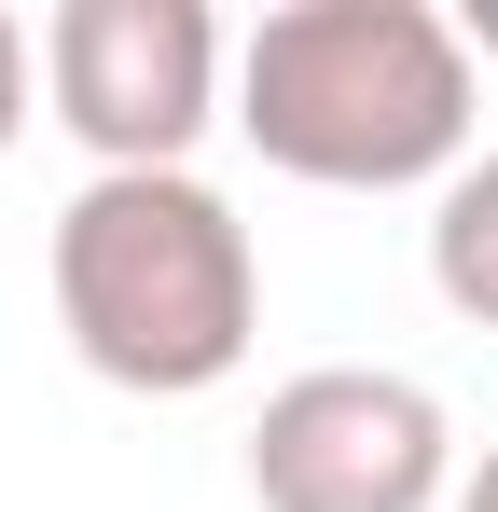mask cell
<instances>
[{
	"instance_id": "52a82bcc",
	"label": "cell",
	"mask_w": 498,
	"mask_h": 512,
	"mask_svg": "<svg viewBox=\"0 0 498 512\" xmlns=\"http://www.w3.org/2000/svg\"><path fill=\"white\" fill-rule=\"evenodd\" d=\"M457 512H498V443H485V471H471V485H457Z\"/></svg>"
},
{
	"instance_id": "3957f363",
	"label": "cell",
	"mask_w": 498,
	"mask_h": 512,
	"mask_svg": "<svg viewBox=\"0 0 498 512\" xmlns=\"http://www.w3.org/2000/svg\"><path fill=\"white\" fill-rule=\"evenodd\" d=\"M42 97L83 139V167H194L222 125V14L208 0H56L42 14Z\"/></svg>"
},
{
	"instance_id": "277c9868",
	"label": "cell",
	"mask_w": 498,
	"mask_h": 512,
	"mask_svg": "<svg viewBox=\"0 0 498 512\" xmlns=\"http://www.w3.org/2000/svg\"><path fill=\"white\" fill-rule=\"evenodd\" d=\"M249 499L263 512H443L457 499V429L388 360H319V374L263 388Z\"/></svg>"
},
{
	"instance_id": "7a4b0ae2",
	"label": "cell",
	"mask_w": 498,
	"mask_h": 512,
	"mask_svg": "<svg viewBox=\"0 0 498 512\" xmlns=\"http://www.w3.org/2000/svg\"><path fill=\"white\" fill-rule=\"evenodd\" d=\"M56 333L97 388H139V402H194L222 388L263 333V263L249 222L208 194L194 167H125L83 180L56 208Z\"/></svg>"
},
{
	"instance_id": "6da1fadb",
	"label": "cell",
	"mask_w": 498,
	"mask_h": 512,
	"mask_svg": "<svg viewBox=\"0 0 498 512\" xmlns=\"http://www.w3.org/2000/svg\"><path fill=\"white\" fill-rule=\"evenodd\" d=\"M471 28L429 0H277L236 42V139L319 194H415L471 167Z\"/></svg>"
},
{
	"instance_id": "5b68a950",
	"label": "cell",
	"mask_w": 498,
	"mask_h": 512,
	"mask_svg": "<svg viewBox=\"0 0 498 512\" xmlns=\"http://www.w3.org/2000/svg\"><path fill=\"white\" fill-rule=\"evenodd\" d=\"M429 291L471 333H498V153H471L443 180V208H429Z\"/></svg>"
},
{
	"instance_id": "8992f818",
	"label": "cell",
	"mask_w": 498,
	"mask_h": 512,
	"mask_svg": "<svg viewBox=\"0 0 498 512\" xmlns=\"http://www.w3.org/2000/svg\"><path fill=\"white\" fill-rule=\"evenodd\" d=\"M14 125H28V28L0 14V153H14Z\"/></svg>"
},
{
	"instance_id": "ba28073f",
	"label": "cell",
	"mask_w": 498,
	"mask_h": 512,
	"mask_svg": "<svg viewBox=\"0 0 498 512\" xmlns=\"http://www.w3.org/2000/svg\"><path fill=\"white\" fill-rule=\"evenodd\" d=\"M471 56H498V14H485V28H471Z\"/></svg>"
}]
</instances>
